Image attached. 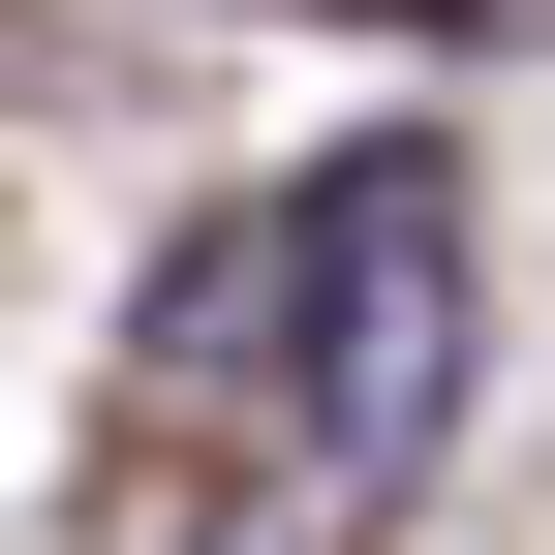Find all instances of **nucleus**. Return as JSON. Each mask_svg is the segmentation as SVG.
Here are the masks:
<instances>
[{
    "label": "nucleus",
    "instance_id": "obj_1",
    "mask_svg": "<svg viewBox=\"0 0 555 555\" xmlns=\"http://www.w3.org/2000/svg\"><path fill=\"white\" fill-rule=\"evenodd\" d=\"M278 278H309V463H339V494H401L433 401H463V155H433V124H371V155L278 217Z\"/></svg>",
    "mask_w": 555,
    "mask_h": 555
}]
</instances>
